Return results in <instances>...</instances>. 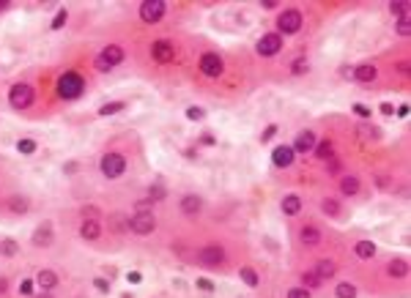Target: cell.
Instances as JSON below:
<instances>
[{
	"label": "cell",
	"instance_id": "7402d4cb",
	"mask_svg": "<svg viewBox=\"0 0 411 298\" xmlns=\"http://www.w3.org/2000/svg\"><path fill=\"white\" fill-rule=\"evenodd\" d=\"M315 156L318 159H332V153H335V145H332V139H321V142H315Z\"/></svg>",
	"mask_w": 411,
	"mask_h": 298
},
{
	"label": "cell",
	"instance_id": "7c38bea8",
	"mask_svg": "<svg viewBox=\"0 0 411 298\" xmlns=\"http://www.w3.org/2000/svg\"><path fill=\"white\" fill-rule=\"evenodd\" d=\"M272 161L274 167H280V170H285V167L293 164V148L291 145H277L272 153Z\"/></svg>",
	"mask_w": 411,
	"mask_h": 298
},
{
	"label": "cell",
	"instance_id": "ee69618b",
	"mask_svg": "<svg viewBox=\"0 0 411 298\" xmlns=\"http://www.w3.org/2000/svg\"><path fill=\"white\" fill-rule=\"evenodd\" d=\"M93 284H96V290H102V293H107V290H110V284H107L105 279H96Z\"/></svg>",
	"mask_w": 411,
	"mask_h": 298
},
{
	"label": "cell",
	"instance_id": "8d00e7d4",
	"mask_svg": "<svg viewBox=\"0 0 411 298\" xmlns=\"http://www.w3.org/2000/svg\"><path fill=\"white\" fill-rule=\"evenodd\" d=\"M66 20H69V14H66V8H63V11H58V14H55V20H52V30L63 28V25H66Z\"/></svg>",
	"mask_w": 411,
	"mask_h": 298
},
{
	"label": "cell",
	"instance_id": "c3c4849f",
	"mask_svg": "<svg viewBox=\"0 0 411 298\" xmlns=\"http://www.w3.org/2000/svg\"><path fill=\"white\" fill-rule=\"evenodd\" d=\"M381 112H384V115H392V112H395V107H392V104H381Z\"/></svg>",
	"mask_w": 411,
	"mask_h": 298
},
{
	"label": "cell",
	"instance_id": "ffe728a7",
	"mask_svg": "<svg viewBox=\"0 0 411 298\" xmlns=\"http://www.w3.org/2000/svg\"><path fill=\"white\" fill-rule=\"evenodd\" d=\"M315 277H318L321 282H324V279H332L335 277V263H332V260H321V263L315 265Z\"/></svg>",
	"mask_w": 411,
	"mask_h": 298
},
{
	"label": "cell",
	"instance_id": "2e32d148",
	"mask_svg": "<svg viewBox=\"0 0 411 298\" xmlns=\"http://www.w3.org/2000/svg\"><path fill=\"white\" fill-rule=\"evenodd\" d=\"M99 233H102V227H99V222H96V219H85V222H83V227H80V236H83L85 241H96V238H99Z\"/></svg>",
	"mask_w": 411,
	"mask_h": 298
},
{
	"label": "cell",
	"instance_id": "cb8c5ba5",
	"mask_svg": "<svg viewBox=\"0 0 411 298\" xmlns=\"http://www.w3.org/2000/svg\"><path fill=\"white\" fill-rule=\"evenodd\" d=\"M302 243H307V246H315V243L321 241V236H318V230L315 227H302Z\"/></svg>",
	"mask_w": 411,
	"mask_h": 298
},
{
	"label": "cell",
	"instance_id": "7dc6e473",
	"mask_svg": "<svg viewBox=\"0 0 411 298\" xmlns=\"http://www.w3.org/2000/svg\"><path fill=\"white\" fill-rule=\"evenodd\" d=\"M126 279H129V282H134V284H137V282H140V279H143V277H140L137 271H132V274H126Z\"/></svg>",
	"mask_w": 411,
	"mask_h": 298
},
{
	"label": "cell",
	"instance_id": "5b68a950",
	"mask_svg": "<svg viewBox=\"0 0 411 298\" xmlns=\"http://www.w3.org/2000/svg\"><path fill=\"white\" fill-rule=\"evenodd\" d=\"M124 170H126V159L121 153H105L102 156V175L105 178H118V175H124Z\"/></svg>",
	"mask_w": 411,
	"mask_h": 298
},
{
	"label": "cell",
	"instance_id": "e0dca14e",
	"mask_svg": "<svg viewBox=\"0 0 411 298\" xmlns=\"http://www.w3.org/2000/svg\"><path fill=\"white\" fill-rule=\"evenodd\" d=\"M52 243V227L49 224H42V227L33 233V246H49Z\"/></svg>",
	"mask_w": 411,
	"mask_h": 298
},
{
	"label": "cell",
	"instance_id": "74e56055",
	"mask_svg": "<svg viewBox=\"0 0 411 298\" xmlns=\"http://www.w3.org/2000/svg\"><path fill=\"white\" fill-rule=\"evenodd\" d=\"M288 298H310V290L307 287H293V290H288Z\"/></svg>",
	"mask_w": 411,
	"mask_h": 298
},
{
	"label": "cell",
	"instance_id": "e575fe53",
	"mask_svg": "<svg viewBox=\"0 0 411 298\" xmlns=\"http://www.w3.org/2000/svg\"><path fill=\"white\" fill-rule=\"evenodd\" d=\"M389 11L397 17H409V3H389Z\"/></svg>",
	"mask_w": 411,
	"mask_h": 298
},
{
	"label": "cell",
	"instance_id": "d6a6232c",
	"mask_svg": "<svg viewBox=\"0 0 411 298\" xmlns=\"http://www.w3.org/2000/svg\"><path fill=\"white\" fill-rule=\"evenodd\" d=\"M291 69H293V74H304V71L310 69V63H307V58H296Z\"/></svg>",
	"mask_w": 411,
	"mask_h": 298
},
{
	"label": "cell",
	"instance_id": "5bb4252c",
	"mask_svg": "<svg viewBox=\"0 0 411 298\" xmlns=\"http://www.w3.org/2000/svg\"><path fill=\"white\" fill-rule=\"evenodd\" d=\"M378 77V71H376V66H373V63H362V66H356L354 69V79L356 82H373V79H376Z\"/></svg>",
	"mask_w": 411,
	"mask_h": 298
},
{
	"label": "cell",
	"instance_id": "d6986e66",
	"mask_svg": "<svg viewBox=\"0 0 411 298\" xmlns=\"http://www.w3.org/2000/svg\"><path fill=\"white\" fill-rule=\"evenodd\" d=\"M387 271H389V277H395V279H406L409 277V265H406V260H392L389 265H387Z\"/></svg>",
	"mask_w": 411,
	"mask_h": 298
},
{
	"label": "cell",
	"instance_id": "d4e9b609",
	"mask_svg": "<svg viewBox=\"0 0 411 298\" xmlns=\"http://www.w3.org/2000/svg\"><path fill=\"white\" fill-rule=\"evenodd\" d=\"M337 298H356V287L351 282H340L337 284V290H335Z\"/></svg>",
	"mask_w": 411,
	"mask_h": 298
},
{
	"label": "cell",
	"instance_id": "9c48e42d",
	"mask_svg": "<svg viewBox=\"0 0 411 298\" xmlns=\"http://www.w3.org/2000/svg\"><path fill=\"white\" fill-rule=\"evenodd\" d=\"M222 69H225L222 58L214 55V52H206V55L200 58V71L206 77H219V74H222Z\"/></svg>",
	"mask_w": 411,
	"mask_h": 298
},
{
	"label": "cell",
	"instance_id": "4316f807",
	"mask_svg": "<svg viewBox=\"0 0 411 298\" xmlns=\"http://www.w3.org/2000/svg\"><path fill=\"white\" fill-rule=\"evenodd\" d=\"M8 208L14 211V214H28V200H22V197H11V200H8Z\"/></svg>",
	"mask_w": 411,
	"mask_h": 298
},
{
	"label": "cell",
	"instance_id": "836d02e7",
	"mask_svg": "<svg viewBox=\"0 0 411 298\" xmlns=\"http://www.w3.org/2000/svg\"><path fill=\"white\" fill-rule=\"evenodd\" d=\"M124 107H126L124 101H115V104H105L102 110H99V115H112V112H121Z\"/></svg>",
	"mask_w": 411,
	"mask_h": 298
},
{
	"label": "cell",
	"instance_id": "d590c367",
	"mask_svg": "<svg viewBox=\"0 0 411 298\" xmlns=\"http://www.w3.org/2000/svg\"><path fill=\"white\" fill-rule=\"evenodd\" d=\"M17 151H20V153H33L36 151V142H33V139H20V142H17Z\"/></svg>",
	"mask_w": 411,
	"mask_h": 298
},
{
	"label": "cell",
	"instance_id": "bcb514c9",
	"mask_svg": "<svg viewBox=\"0 0 411 298\" xmlns=\"http://www.w3.org/2000/svg\"><path fill=\"white\" fill-rule=\"evenodd\" d=\"M274 132H277V126H269V129L263 132V142H266V139H272V137H274Z\"/></svg>",
	"mask_w": 411,
	"mask_h": 298
},
{
	"label": "cell",
	"instance_id": "8fae6325",
	"mask_svg": "<svg viewBox=\"0 0 411 298\" xmlns=\"http://www.w3.org/2000/svg\"><path fill=\"white\" fill-rule=\"evenodd\" d=\"M173 44L170 41H153L151 44V58L153 60H159V63H170L173 60Z\"/></svg>",
	"mask_w": 411,
	"mask_h": 298
},
{
	"label": "cell",
	"instance_id": "8992f818",
	"mask_svg": "<svg viewBox=\"0 0 411 298\" xmlns=\"http://www.w3.org/2000/svg\"><path fill=\"white\" fill-rule=\"evenodd\" d=\"M277 28L282 30V33H296V30L302 28V11H296V8L282 11V14L277 17Z\"/></svg>",
	"mask_w": 411,
	"mask_h": 298
},
{
	"label": "cell",
	"instance_id": "3957f363",
	"mask_svg": "<svg viewBox=\"0 0 411 298\" xmlns=\"http://www.w3.org/2000/svg\"><path fill=\"white\" fill-rule=\"evenodd\" d=\"M121 60H124V49H121L118 44H110V47H105L102 52H99L96 69H99V71H110V69H115Z\"/></svg>",
	"mask_w": 411,
	"mask_h": 298
},
{
	"label": "cell",
	"instance_id": "30bf717a",
	"mask_svg": "<svg viewBox=\"0 0 411 298\" xmlns=\"http://www.w3.org/2000/svg\"><path fill=\"white\" fill-rule=\"evenodd\" d=\"M197 260H200L203 265H222L225 263V249L222 246H206V249L197 255Z\"/></svg>",
	"mask_w": 411,
	"mask_h": 298
},
{
	"label": "cell",
	"instance_id": "681fc988",
	"mask_svg": "<svg viewBox=\"0 0 411 298\" xmlns=\"http://www.w3.org/2000/svg\"><path fill=\"white\" fill-rule=\"evenodd\" d=\"M200 142H203V145H214V137H211V134H206V137H200Z\"/></svg>",
	"mask_w": 411,
	"mask_h": 298
},
{
	"label": "cell",
	"instance_id": "484cf974",
	"mask_svg": "<svg viewBox=\"0 0 411 298\" xmlns=\"http://www.w3.org/2000/svg\"><path fill=\"white\" fill-rule=\"evenodd\" d=\"M17 252H20L17 241H8V238H6V241H0V255H3V257H14Z\"/></svg>",
	"mask_w": 411,
	"mask_h": 298
},
{
	"label": "cell",
	"instance_id": "f907efd6",
	"mask_svg": "<svg viewBox=\"0 0 411 298\" xmlns=\"http://www.w3.org/2000/svg\"><path fill=\"white\" fill-rule=\"evenodd\" d=\"M3 8H6V0H0V11H3Z\"/></svg>",
	"mask_w": 411,
	"mask_h": 298
},
{
	"label": "cell",
	"instance_id": "277c9868",
	"mask_svg": "<svg viewBox=\"0 0 411 298\" xmlns=\"http://www.w3.org/2000/svg\"><path fill=\"white\" fill-rule=\"evenodd\" d=\"M153 227H156V219H153L151 211H137V214L129 219V230L137 233V236H151Z\"/></svg>",
	"mask_w": 411,
	"mask_h": 298
},
{
	"label": "cell",
	"instance_id": "7a4b0ae2",
	"mask_svg": "<svg viewBox=\"0 0 411 298\" xmlns=\"http://www.w3.org/2000/svg\"><path fill=\"white\" fill-rule=\"evenodd\" d=\"M8 101H11V107H17V110H28V107L33 104V88L25 85V82L11 85V90H8Z\"/></svg>",
	"mask_w": 411,
	"mask_h": 298
},
{
	"label": "cell",
	"instance_id": "f1b7e54d",
	"mask_svg": "<svg viewBox=\"0 0 411 298\" xmlns=\"http://www.w3.org/2000/svg\"><path fill=\"white\" fill-rule=\"evenodd\" d=\"M238 277L244 279V284H250V287H258V274H255L252 268H241V271H238Z\"/></svg>",
	"mask_w": 411,
	"mask_h": 298
},
{
	"label": "cell",
	"instance_id": "ab89813d",
	"mask_svg": "<svg viewBox=\"0 0 411 298\" xmlns=\"http://www.w3.org/2000/svg\"><path fill=\"white\" fill-rule=\"evenodd\" d=\"M340 161H337V159H326V173L329 175H335V173H340Z\"/></svg>",
	"mask_w": 411,
	"mask_h": 298
},
{
	"label": "cell",
	"instance_id": "4fadbf2b",
	"mask_svg": "<svg viewBox=\"0 0 411 298\" xmlns=\"http://www.w3.org/2000/svg\"><path fill=\"white\" fill-rule=\"evenodd\" d=\"M291 148H293V153H307V151H313V148H315V134L310 132V129H307V132H302Z\"/></svg>",
	"mask_w": 411,
	"mask_h": 298
},
{
	"label": "cell",
	"instance_id": "603a6c76",
	"mask_svg": "<svg viewBox=\"0 0 411 298\" xmlns=\"http://www.w3.org/2000/svg\"><path fill=\"white\" fill-rule=\"evenodd\" d=\"M282 211H285L288 216H296L302 211V200L296 197V194H288L285 200H282Z\"/></svg>",
	"mask_w": 411,
	"mask_h": 298
},
{
	"label": "cell",
	"instance_id": "1f68e13d",
	"mask_svg": "<svg viewBox=\"0 0 411 298\" xmlns=\"http://www.w3.org/2000/svg\"><path fill=\"white\" fill-rule=\"evenodd\" d=\"M302 282H304V287H318L321 279L315 277V271H307V274H302Z\"/></svg>",
	"mask_w": 411,
	"mask_h": 298
},
{
	"label": "cell",
	"instance_id": "ba28073f",
	"mask_svg": "<svg viewBox=\"0 0 411 298\" xmlns=\"http://www.w3.org/2000/svg\"><path fill=\"white\" fill-rule=\"evenodd\" d=\"M280 47H282V36H277V33H266L263 39H260V41L255 44L258 55H263V58L277 55V52H280Z\"/></svg>",
	"mask_w": 411,
	"mask_h": 298
},
{
	"label": "cell",
	"instance_id": "83f0119b",
	"mask_svg": "<svg viewBox=\"0 0 411 298\" xmlns=\"http://www.w3.org/2000/svg\"><path fill=\"white\" fill-rule=\"evenodd\" d=\"M340 189H343V194H348V197H351V194L359 192V180H356V178H343Z\"/></svg>",
	"mask_w": 411,
	"mask_h": 298
},
{
	"label": "cell",
	"instance_id": "60d3db41",
	"mask_svg": "<svg viewBox=\"0 0 411 298\" xmlns=\"http://www.w3.org/2000/svg\"><path fill=\"white\" fill-rule=\"evenodd\" d=\"M165 197V189L162 186H151V200H162Z\"/></svg>",
	"mask_w": 411,
	"mask_h": 298
},
{
	"label": "cell",
	"instance_id": "ac0fdd59",
	"mask_svg": "<svg viewBox=\"0 0 411 298\" xmlns=\"http://www.w3.org/2000/svg\"><path fill=\"white\" fill-rule=\"evenodd\" d=\"M36 284H39L42 290H52V287L58 284L55 271H39V277H36Z\"/></svg>",
	"mask_w": 411,
	"mask_h": 298
},
{
	"label": "cell",
	"instance_id": "f6af8a7d",
	"mask_svg": "<svg viewBox=\"0 0 411 298\" xmlns=\"http://www.w3.org/2000/svg\"><path fill=\"white\" fill-rule=\"evenodd\" d=\"M354 110H356V115H362V118H368V115H370V110H368V107H362V104H356Z\"/></svg>",
	"mask_w": 411,
	"mask_h": 298
},
{
	"label": "cell",
	"instance_id": "9a60e30c",
	"mask_svg": "<svg viewBox=\"0 0 411 298\" xmlns=\"http://www.w3.org/2000/svg\"><path fill=\"white\" fill-rule=\"evenodd\" d=\"M200 208H203V200L197 197V194H187L181 200V211L187 216H195V214H200Z\"/></svg>",
	"mask_w": 411,
	"mask_h": 298
},
{
	"label": "cell",
	"instance_id": "b9f144b4",
	"mask_svg": "<svg viewBox=\"0 0 411 298\" xmlns=\"http://www.w3.org/2000/svg\"><path fill=\"white\" fill-rule=\"evenodd\" d=\"M197 287H200V290H206V293H211V290H214V284H211L209 279H197Z\"/></svg>",
	"mask_w": 411,
	"mask_h": 298
},
{
	"label": "cell",
	"instance_id": "7bdbcfd3",
	"mask_svg": "<svg viewBox=\"0 0 411 298\" xmlns=\"http://www.w3.org/2000/svg\"><path fill=\"white\" fill-rule=\"evenodd\" d=\"M20 293L30 296V293H33V282H22V284H20Z\"/></svg>",
	"mask_w": 411,
	"mask_h": 298
},
{
	"label": "cell",
	"instance_id": "4dcf8cb0",
	"mask_svg": "<svg viewBox=\"0 0 411 298\" xmlns=\"http://www.w3.org/2000/svg\"><path fill=\"white\" fill-rule=\"evenodd\" d=\"M321 211H324L326 216H337V211H340V205H337L335 200H324V202H321Z\"/></svg>",
	"mask_w": 411,
	"mask_h": 298
},
{
	"label": "cell",
	"instance_id": "f35d334b",
	"mask_svg": "<svg viewBox=\"0 0 411 298\" xmlns=\"http://www.w3.org/2000/svg\"><path fill=\"white\" fill-rule=\"evenodd\" d=\"M203 115H206V112H203L200 107H189V110H187V118L189 120H203Z\"/></svg>",
	"mask_w": 411,
	"mask_h": 298
},
{
	"label": "cell",
	"instance_id": "6da1fadb",
	"mask_svg": "<svg viewBox=\"0 0 411 298\" xmlns=\"http://www.w3.org/2000/svg\"><path fill=\"white\" fill-rule=\"evenodd\" d=\"M83 90H85V79L77 71H66V74L58 77V96L61 99H80L83 96Z\"/></svg>",
	"mask_w": 411,
	"mask_h": 298
},
{
	"label": "cell",
	"instance_id": "f546056e",
	"mask_svg": "<svg viewBox=\"0 0 411 298\" xmlns=\"http://www.w3.org/2000/svg\"><path fill=\"white\" fill-rule=\"evenodd\" d=\"M397 33L403 36V39H409V36H411V22H409V17H400V20H397Z\"/></svg>",
	"mask_w": 411,
	"mask_h": 298
},
{
	"label": "cell",
	"instance_id": "52a82bcc",
	"mask_svg": "<svg viewBox=\"0 0 411 298\" xmlns=\"http://www.w3.org/2000/svg\"><path fill=\"white\" fill-rule=\"evenodd\" d=\"M165 17V3L162 0H146L140 6V20L143 22H159Z\"/></svg>",
	"mask_w": 411,
	"mask_h": 298
},
{
	"label": "cell",
	"instance_id": "44dd1931",
	"mask_svg": "<svg viewBox=\"0 0 411 298\" xmlns=\"http://www.w3.org/2000/svg\"><path fill=\"white\" fill-rule=\"evenodd\" d=\"M354 252H356V257H359V260H370V257L376 255V243H373V241H359Z\"/></svg>",
	"mask_w": 411,
	"mask_h": 298
}]
</instances>
